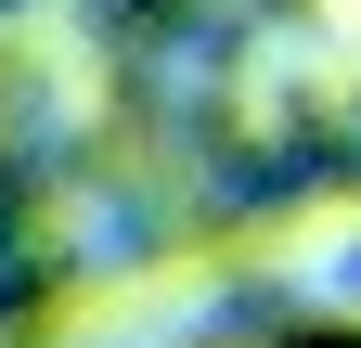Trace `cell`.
Masks as SVG:
<instances>
[{
    "label": "cell",
    "instance_id": "cell-1",
    "mask_svg": "<svg viewBox=\"0 0 361 348\" xmlns=\"http://www.w3.org/2000/svg\"><path fill=\"white\" fill-rule=\"evenodd\" d=\"M336 26H361V0H336Z\"/></svg>",
    "mask_w": 361,
    "mask_h": 348
}]
</instances>
